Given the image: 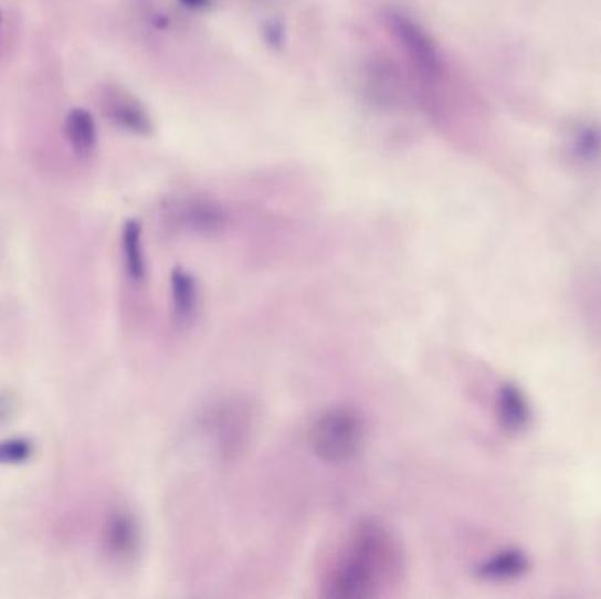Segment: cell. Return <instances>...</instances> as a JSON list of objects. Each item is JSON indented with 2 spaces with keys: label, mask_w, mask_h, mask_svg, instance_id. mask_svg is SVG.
Segmentation results:
<instances>
[{
  "label": "cell",
  "mask_w": 601,
  "mask_h": 599,
  "mask_svg": "<svg viewBox=\"0 0 601 599\" xmlns=\"http://www.w3.org/2000/svg\"><path fill=\"white\" fill-rule=\"evenodd\" d=\"M403 575L400 544L378 521L365 518L345 536L338 556L323 580V596L331 599L380 598Z\"/></svg>",
  "instance_id": "6da1fadb"
},
{
  "label": "cell",
  "mask_w": 601,
  "mask_h": 599,
  "mask_svg": "<svg viewBox=\"0 0 601 599\" xmlns=\"http://www.w3.org/2000/svg\"><path fill=\"white\" fill-rule=\"evenodd\" d=\"M382 20L396 46L400 48L404 69L412 83L415 82L422 103L434 112L440 91L447 80V61L442 46L430 29L409 9L387 6Z\"/></svg>",
  "instance_id": "7a4b0ae2"
},
{
  "label": "cell",
  "mask_w": 601,
  "mask_h": 599,
  "mask_svg": "<svg viewBox=\"0 0 601 599\" xmlns=\"http://www.w3.org/2000/svg\"><path fill=\"white\" fill-rule=\"evenodd\" d=\"M309 449L327 466L352 463L368 441L365 416L352 404H333L315 417L308 431Z\"/></svg>",
  "instance_id": "3957f363"
},
{
  "label": "cell",
  "mask_w": 601,
  "mask_h": 599,
  "mask_svg": "<svg viewBox=\"0 0 601 599\" xmlns=\"http://www.w3.org/2000/svg\"><path fill=\"white\" fill-rule=\"evenodd\" d=\"M410 82L412 80L400 62L387 53H371L362 62L359 74L362 99L377 112H400L409 101L410 88H413Z\"/></svg>",
  "instance_id": "277c9868"
},
{
  "label": "cell",
  "mask_w": 601,
  "mask_h": 599,
  "mask_svg": "<svg viewBox=\"0 0 601 599\" xmlns=\"http://www.w3.org/2000/svg\"><path fill=\"white\" fill-rule=\"evenodd\" d=\"M164 219L169 228L196 235H217L229 228L228 208L217 199L199 193L172 199L164 208Z\"/></svg>",
  "instance_id": "5b68a950"
},
{
  "label": "cell",
  "mask_w": 601,
  "mask_h": 599,
  "mask_svg": "<svg viewBox=\"0 0 601 599\" xmlns=\"http://www.w3.org/2000/svg\"><path fill=\"white\" fill-rule=\"evenodd\" d=\"M249 407L243 401L225 399L211 408L208 413L207 428L211 443L219 449L220 454L231 459L243 449L250 434Z\"/></svg>",
  "instance_id": "8992f818"
},
{
  "label": "cell",
  "mask_w": 601,
  "mask_h": 599,
  "mask_svg": "<svg viewBox=\"0 0 601 599\" xmlns=\"http://www.w3.org/2000/svg\"><path fill=\"white\" fill-rule=\"evenodd\" d=\"M97 103L104 118L115 125L116 129L141 137L154 134V118L147 106L124 86H103Z\"/></svg>",
  "instance_id": "52a82bcc"
},
{
  "label": "cell",
  "mask_w": 601,
  "mask_h": 599,
  "mask_svg": "<svg viewBox=\"0 0 601 599\" xmlns=\"http://www.w3.org/2000/svg\"><path fill=\"white\" fill-rule=\"evenodd\" d=\"M141 548V527L138 518L127 508H115L106 518L103 529L104 556L115 565H129Z\"/></svg>",
  "instance_id": "ba28073f"
},
{
  "label": "cell",
  "mask_w": 601,
  "mask_h": 599,
  "mask_svg": "<svg viewBox=\"0 0 601 599\" xmlns=\"http://www.w3.org/2000/svg\"><path fill=\"white\" fill-rule=\"evenodd\" d=\"M169 300H171L172 320L181 329L192 326L201 312V285L192 271L175 267L169 276Z\"/></svg>",
  "instance_id": "9c48e42d"
},
{
  "label": "cell",
  "mask_w": 601,
  "mask_h": 599,
  "mask_svg": "<svg viewBox=\"0 0 601 599\" xmlns=\"http://www.w3.org/2000/svg\"><path fill=\"white\" fill-rule=\"evenodd\" d=\"M496 417L507 433L517 434L528 428L531 408L525 392L516 383L499 387L496 396Z\"/></svg>",
  "instance_id": "30bf717a"
},
{
  "label": "cell",
  "mask_w": 601,
  "mask_h": 599,
  "mask_svg": "<svg viewBox=\"0 0 601 599\" xmlns=\"http://www.w3.org/2000/svg\"><path fill=\"white\" fill-rule=\"evenodd\" d=\"M122 258L127 279L134 285H143L148 279V262L143 244V225L139 220H127L122 229Z\"/></svg>",
  "instance_id": "8fae6325"
},
{
  "label": "cell",
  "mask_w": 601,
  "mask_h": 599,
  "mask_svg": "<svg viewBox=\"0 0 601 599\" xmlns=\"http://www.w3.org/2000/svg\"><path fill=\"white\" fill-rule=\"evenodd\" d=\"M65 139L70 141L74 154L80 157H91L97 148V125L91 112L83 107H73L64 120Z\"/></svg>",
  "instance_id": "7c38bea8"
},
{
  "label": "cell",
  "mask_w": 601,
  "mask_h": 599,
  "mask_svg": "<svg viewBox=\"0 0 601 599\" xmlns=\"http://www.w3.org/2000/svg\"><path fill=\"white\" fill-rule=\"evenodd\" d=\"M567 151L577 164H594L601 159V127L593 122H582L570 130Z\"/></svg>",
  "instance_id": "4fadbf2b"
},
{
  "label": "cell",
  "mask_w": 601,
  "mask_h": 599,
  "mask_svg": "<svg viewBox=\"0 0 601 599\" xmlns=\"http://www.w3.org/2000/svg\"><path fill=\"white\" fill-rule=\"evenodd\" d=\"M528 569V559L520 550H503L478 566L477 575L489 582L520 577Z\"/></svg>",
  "instance_id": "5bb4252c"
},
{
  "label": "cell",
  "mask_w": 601,
  "mask_h": 599,
  "mask_svg": "<svg viewBox=\"0 0 601 599\" xmlns=\"http://www.w3.org/2000/svg\"><path fill=\"white\" fill-rule=\"evenodd\" d=\"M34 455V443L29 438H8L0 441V464L18 466L31 461Z\"/></svg>",
  "instance_id": "9a60e30c"
},
{
  "label": "cell",
  "mask_w": 601,
  "mask_h": 599,
  "mask_svg": "<svg viewBox=\"0 0 601 599\" xmlns=\"http://www.w3.org/2000/svg\"><path fill=\"white\" fill-rule=\"evenodd\" d=\"M18 416V399L13 392L0 389V428L13 422Z\"/></svg>",
  "instance_id": "2e32d148"
},
{
  "label": "cell",
  "mask_w": 601,
  "mask_h": 599,
  "mask_svg": "<svg viewBox=\"0 0 601 599\" xmlns=\"http://www.w3.org/2000/svg\"><path fill=\"white\" fill-rule=\"evenodd\" d=\"M177 2L190 13H208L219 4V0H177Z\"/></svg>",
  "instance_id": "e0dca14e"
},
{
  "label": "cell",
  "mask_w": 601,
  "mask_h": 599,
  "mask_svg": "<svg viewBox=\"0 0 601 599\" xmlns=\"http://www.w3.org/2000/svg\"><path fill=\"white\" fill-rule=\"evenodd\" d=\"M0 31H2V11H0Z\"/></svg>",
  "instance_id": "ac0fdd59"
}]
</instances>
